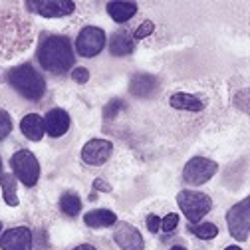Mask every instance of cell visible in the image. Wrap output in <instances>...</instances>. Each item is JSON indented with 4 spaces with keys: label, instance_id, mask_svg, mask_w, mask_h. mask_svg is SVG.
I'll return each mask as SVG.
<instances>
[{
    "label": "cell",
    "instance_id": "cell-1",
    "mask_svg": "<svg viewBox=\"0 0 250 250\" xmlns=\"http://www.w3.org/2000/svg\"><path fill=\"white\" fill-rule=\"evenodd\" d=\"M40 66L50 74H66L74 66V50L66 36H48L38 48Z\"/></svg>",
    "mask_w": 250,
    "mask_h": 250
},
{
    "label": "cell",
    "instance_id": "cell-2",
    "mask_svg": "<svg viewBox=\"0 0 250 250\" xmlns=\"http://www.w3.org/2000/svg\"><path fill=\"white\" fill-rule=\"evenodd\" d=\"M8 83L20 93L22 98L30 102H38L42 100L44 91H46V82L44 78L30 66V64H20L8 72Z\"/></svg>",
    "mask_w": 250,
    "mask_h": 250
},
{
    "label": "cell",
    "instance_id": "cell-3",
    "mask_svg": "<svg viewBox=\"0 0 250 250\" xmlns=\"http://www.w3.org/2000/svg\"><path fill=\"white\" fill-rule=\"evenodd\" d=\"M10 167L14 171V177L20 179V183L26 187H34L40 179V163L36 155L28 149H20L12 155Z\"/></svg>",
    "mask_w": 250,
    "mask_h": 250
},
{
    "label": "cell",
    "instance_id": "cell-4",
    "mask_svg": "<svg viewBox=\"0 0 250 250\" xmlns=\"http://www.w3.org/2000/svg\"><path fill=\"white\" fill-rule=\"evenodd\" d=\"M177 203H179L183 214L189 218L191 223H199L201 218L212 208L210 197L205 195V193H197V191H181L177 195Z\"/></svg>",
    "mask_w": 250,
    "mask_h": 250
},
{
    "label": "cell",
    "instance_id": "cell-5",
    "mask_svg": "<svg viewBox=\"0 0 250 250\" xmlns=\"http://www.w3.org/2000/svg\"><path fill=\"white\" fill-rule=\"evenodd\" d=\"M227 225L234 240L238 242L248 240V232H250V199L248 197L242 203H236L227 212Z\"/></svg>",
    "mask_w": 250,
    "mask_h": 250
},
{
    "label": "cell",
    "instance_id": "cell-6",
    "mask_svg": "<svg viewBox=\"0 0 250 250\" xmlns=\"http://www.w3.org/2000/svg\"><path fill=\"white\" fill-rule=\"evenodd\" d=\"M105 46V32L98 26H85L76 38V50L83 58L98 56Z\"/></svg>",
    "mask_w": 250,
    "mask_h": 250
},
{
    "label": "cell",
    "instance_id": "cell-7",
    "mask_svg": "<svg viewBox=\"0 0 250 250\" xmlns=\"http://www.w3.org/2000/svg\"><path fill=\"white\" fill-rule=\"evenodd\" d=\"M218 171V165L207 157H193L183 169V181L189 185H205L207 181H210L214 177V173Z\"/></svg>",
    "mask_w": 250,
    "mask_h": 250
},
{
    "label": "cell",
    "instance_id": "cell-8",
    "mask_svg": "<svg viewBox=\"0 0 250 250\" xmlns=\"http://www.w3.org/2000/svg\"><path fill=\"white\" fill-rule=\"evenodd\" d=\"M28 10H32L44 18H64L76 10L72 0H36V2H26Z\"/></svg>",
    "mask_w": 250,
    "mask_h": 250
},
{
    "label": "cell",
    "instance_id": "cell-9",
    "mask_svg": "<svg viewBox=\"0 0 250 250\" xmlns=\"http://www.w3.org/2000/svg\"><path fill=\"white\" fill-rule=\"evenodd\" d=\"M113 153V143L107 139H89L82 149V161L91 167L104 165Z\"/></svg>",
    "mask_w": 250,
    "mask_h": 250
},
{
    "label": "cell",
    "instance_id": "cell-10",
    "mask_svg": "<svg viewBox=\"0 0 250 250\" xmlns=\"http://www.w3.org/2000/svg\"><path fill=\"white\" fill-rule=\"evenodd\" d=\"M2 250H32V230L28 227H14L0 234Z\"/></svg>",
    "mask_w": 250,
    "mask_h": 250
},
{
    "label": "cell",
    "instance_id": "cell-11",
    "mask_svg": "<svg viewBox=\"0 0 250 250\" xmlns=\"http://www.w3.org/2000/svg\"><path fill=\"white\" fill-rule=\"evenodd\" d=\"M113 240L121 250H143V246H145L141 232L129 223H117Z\"/></svg>",
    "mask_w": 250,
    "mask_h": 250
},
{
    "label": "cell",
    "instance_id": "cell-12",
    "mask_svg": "<svg viewBox=\"0 0 250 250\" xmlns=\"http://www.w3.org/2000/svg\"><path fill=\"white\" fill-rule=\"evenodd\" d=\"M44 129L50 137H62L66 135L68 129H70V115L68 111L60 109V107H54L46 113L44 117Z\"/></svg>",
    "mask_w": 250,
    "mask_h": 250
},
{
    "label": "cell",
    "instance_id": "cell-13",
    "mask_svg": "<svg viewBox=\"0 0 250 250\" xmlns=\"http://www.w3.org/2000/svg\"><path fill=\"white\" fill-rule=\"evenodd\" d=\"M159 87V82L151 74H135L129 82V91L135 98H151Z\"/></svg>",
    "mask_w": 250,
    "mask_h": 250
},
{
    "label": "cell",
    "instance_id": "cell-14",
    "mask_svg": "<svg viewBox=\"0 0 250 250\" xmlns=\"http://www.w3.org/2000/svg\"><path fill=\"white\" fill-rule=\"evenodd\" d=\"M20 131H22L24 137L30 139V141H40V139L44 137V133H46V129H44V119H42L38 113H28V115H24L22 121H20Z\"/></svg>",
    "mask_w": 250,
    "mask_h": 250
},
{
    "label": "cell",
    "instance_id": "cell-15",
    "mask_svg": "<svg viewBox=\"0 0 250 250\" xmlns=\"http://www.w3.org/2000/svg\"><path fill=\"white\" fill-rule=\"evenodd\" d=\"M83 223L89 229H105V227H113L117 223L115 212L107 210V208H96L83 214Z\"/></svg>",
    "mask_w": 250,
    "mask_h": 250
},
{
    "label": "cell",
    "instance_id": "cell-16",
    "mask_svg": "<svg viewBox=\"0 0 250 250\" xmlns=\"http://www.w3.org/2000/svg\"><path fill=\"white\" fill-rule=\"evenodd\" d=\"M171 107L181 109V111H203L205 109V102L199 100L197 96H191V93H173L169 100Z\"/></svg>",
    "mask_w": 250,
    "mask_h": 250
},
{
    "label": "cell",
    "instance_id": "cell-17",
    "mask_svg": "<svg viewBox=\"0 0 250 250\" xmlns=\"http://www.w3.org/2000/svg\"><path fill=\"white\" fill-rule=\"evenodd\" d=\"M105 10H107V14H109L115 22L123 24V22L131 20V18L137 14V4H135V2H109V4L105 6Z\"/></svg>",
    "mask_w": 250,
    "mask_h": 250
},
{
    "label": "cell",
    "instance_id": "cell-18",
    "mask_svg": "<svg viewBox=\"0 0 250 250\" xmlns=\"http://www.w3.org/2000/svg\"><path fill=\"white\" fill-rule=\"evenodd\" d=\"M109 52L113 56H127L133 52V38L127 30H119V32L113 34L109 42Z\"/></svg>",
    "mask_w": 250,
    "mask_h": 250
},
{
    "label": "cell",
    "instance_id": "cell-19",
    "mask_svg": "<svg viewBox=\"0 0 250 250\" xmlns=\"http://www.w3.org/2000/svg\"><path fill=\"white\" fill-rule=\"evenodd\" d=\"M0 185H2V197H4V203L8 207H18V179L10 173H2L0 175Z\"/></svg>",
    "mask_w": 250,
    "mask_h": 250
},
{
    "label": "cell",
    "instance_id": "cell-20",
    "mask_svg": "<svg viewBox=\"0 0 250 250\" xmlns=\"http://www.w3.org/2000/svg\"><path fill=\"white\" fill-rule=\"evenodd\" d=\"M60 210L68 216H78L82 210V201L76 193H64L60 199Z\"/></svg>",
    "mask_w": 250,
    "mask_h": 250
},
{
    "label": "cell",
    "instance_id": "cell-21",
    "mask_svg": "<svg viewBox=\"0 0 250 250\" xmlns=\"http://www.w3.org/2000/svg\"><path fill=\"white\" fill-rule=\"evenodd\" d=\"M189 230H191L197 238H201V240H210V238H214V236L218 234V229H216V225H212V223L191 225V227H189Z\"/></svg>",
    "mask_w": 250,
    "mask_h": 250
},
{
    "label": "cell",
    "instance_id": "cell-22",
    "mask_svg": "<svg viewBox=\"0 0 250 250\" xmlns=\"http://www.w3.org/2000/svg\"><path fill=\"white\" fill-rule=\"evenodd\" d=\"M10 131H12V119L4 109H0V141H4L10 135Z\"/></svg>",
    "mask_w": 250,
    "mask_h": 250
},
{
    "label": "cell",
    "instance_id": "cell-23",
    "mask_svg": "<svg viewBox=\"0 0 250 250\" xmlns=\"http://www.w3.org/2000/svg\"><path fill=\"white\" fill-rule=\"evenodd\" d=\"M177 227H179V214L169 212L167 216L161 218V227H159V230H163V232H173Z\"/></svg>",
    "mask_w": 250,
    "mask_h": 250
},
{
    "label": "cell",
    "instance_id": "cell-24",
    "mask_svg": "<svg viewBox=\"0 0 250 250\" xmlns=\"http://www.w3.org/2000/svg\"><path fill=\"white\" fill-rule=\"evenodd\" d=\"M153 30H155V24L151 20H145L135 32H133V40H141V38H147L153 34Z\"/></svg>",
    "mask_w": 250,
    "mask_h": 250
},
{
    "label": "cell",
    "instance_id": "cell-25",
    "mask_svg": "<svg viewBox=\"0 0 250 250\" xmlns=\"http://www.w3.org/2000/svg\"><path fill=\"white\" fill-rule=\"evenodd\" d=\"M145 223H147V229H149V232H159V227H161V218L157 216V214H149L147 218H145Z\"/></svg>",
    "mask_w": 250,
    "mask_h": 250
},
{
    "label": "cell",
    "instance_id": "cell-26",
    "mask_svg": "<svg viewBox=\"0 0 250 250\" xmlns=\"http://www.w3.org/2000/svg\"><path fill=\"white\" fill-rule=\"evenodd\" d=\"M72 80L78 82V83H85L89 80V72L85 68H74L72 70Z\"/></svg>",
    "mask_w": 250,
    "mask_h": 250
},
{
    "label": "cell",
    "instance_id": "cell-27",
    "mask_svg": "<svg viewBox=\"0 0 250 250\" xmlns=\"http://www.w3.org/2000/svg\"><path fill=\"white\" fill-rule=\"evenodd\" d=\"M119 107H121V102H119V100H113V102H109V105H107V107H105V111H104L105 119H111L113 115H117Z\"/></svg>",
    "mask_w": 250,
    "mask_h": 250
},
{
    "label": "cell",
    "instance_id": "cell-28",
    "mask_svg": "<svg viewBox=\"0 0 250 250\" xmlns=\"http://www.w3.org/2000/svg\"><path fill=\"white\" fill-rule=\"evenodd\" d=\"M93 189H96V191H100V189H102V191L109 193V191H111V187H109L107 183H104L102 179H96V181H93Z\"/></svg>",
    "mask_w": 250,
    "mask_h": 250
},
{
    "label": "cell",
    "instance_id": "cell-29",
    "mask_svg": "<svg viewBox=\"0 0 250 250\" xmlns=\"http://www.w3.org/2000/svg\"><path fill=\"white\" fill-rule=\"evenodd\" d=\"M74 250H96V246H91V244H80Z\"/></svg>",
    "mask_w": 250,
    "mask_h": 250
},
{
    "label": "cell",
    "instance_id": "cell-30",
    "mask_svg": "<svg viewBox=\"0 0 250 250\" xmlns=\"http://www.w3.org/2000/svg\"><path fill=\"white\" fill-rule=\"evenodd\" d=\"M225 250H242V248H240V246H227Z\"/></svg>",
    "mask_w": 250,
    "mask_h": 250
},
{
    "label": "cell",
    "instance_id": "cell-31",
    "mask_svg": "<svg viewBox=\"0 0 250 250\" xmlns=\"http://www.w3.org/2000/svg\"><path fill=\"white\" fill-rule=\"evenodd\" d=\"M171 250H187V248H185V246H173Z\"/></svg>",
    "mask_w": 250,
    "mask_h": 250
},
{
    "label": "cell",
    "instance_id": "cell-32",
    "mask_svg": "<svg viewBox=\"0 0 250 250\" xmlns=\"http://www.w3.org/2000/svg\"><path fill=\"white\" fill-rule=\"evenodd\" d=\"M0 175H2V159H0Z\"/></svg>",
    "mask_w": 250,
    "mask_h": 250
},
{
    "label": "cell",
    "instance_id": "cell-33",
    "mask_svg": "<svg viewBox=\"0 0 250 250\" xmlns=\"http://www.w3.org/2000/svg\"><path fill=\"white\" fill-rule=\"evenodd\" d=\"M0 234H2V223H0Z\"/></svg>",
    "mask_w": 250,
    "mask_h": 250
}]
</instances>
